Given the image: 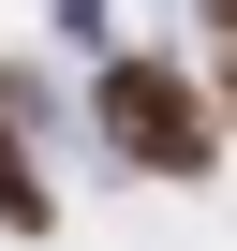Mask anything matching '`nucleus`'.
I'll list each match as a JSON object with an SVG mask.
<instances>
[{
  "label": "nucleus",
  "mask_w": 237,
  "mask_h": 251,
  "mask_svg": "<svg viewBox=\"0 0 237 251\" xmlns=\"http://www.w3.org/2000/svg\"><path fill=\"white\" fill-rule=\"evenodd\" d=\"M207 89H222V133H237V59H207Z\"/></svg>",
  "instance_id": "5"
},
{
  "label": "nucleus",
  "mask_w": 237,
  "mask_h": 251,
  "mask_svg": "<svg viewBox=\"0 0 237 251\" xmlns=\"http://www.w3.org/2000/svg\"><path fill=\"white\" fill-rule=\"evenodd\" d=\"M59 222V192H45V163L15 148V103H0V236H45Z\"/></svg>",
  "instance_id": "2"
},
{
  "label": "nucleus",
  "mask_w": 237,
  "mask_h": 251,
  "mask_svg": "<svg viewBox=\"0 0 237 251\" xmlns=\"http://www.w3.org/2000/svg\"><path fill=\"white\" fill-rule=\"evenodd\" d=\"M104 15H118V0H59V30H74V45H89V30H104Z\"/></svg>",
  "instance_id": "4"
},
{
  "label": "nucleus",
  "mask_w": 237,
  "mask_h": 251,
  "mask_svg": "<svg viewBox=\"0 0 237 251\" xmlns=\"http://www.w3.org/2000/svg\"><path fill=\"white\" fill-rule=\"evenodd\" d=\"M193 15H207V59H237V0H193Z\"/></svg>",
  "instance_id": "3"
},
{
  "label": "nucleus",
  "mask_w": 237,
  "mask_h": 251,
  "mask_svg": "<svg viewBox=\"0 0 237 251\" xmlns=\"http://www.w3.org/2000/svg\"><path fill=\"white\" fill-rule=\"evenodd\" d=\"M89 118H104V148L134 163V177H207V163L237 148V133H222V89H207L193 59H163V45H104Z\"/></svg>",
  "instance_id": "1"
}]
</instances>
